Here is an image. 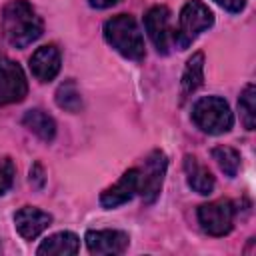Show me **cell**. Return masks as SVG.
Instances as JSON below:
<instances>
[{
	"label": "cell",
	"instance_id": "cell-14",
	"mask_svg": "<svg viewBox=\"0 0 256 256\" xmlns=\"http://www.w3.org/2000/svg\"><path fill=\"white\" fill-rule=\"evenodd\" d=\"M80 250V240L74 232H56L52 236H48L40 246H38V254L44 256H70V254H76Z\"/></svg>",
	"mask_w": 256,
	"mask_h": 256
},
{
	"label": "cell",
	"instance_id": "cell-4",
	"mask_svg": "<svg viewBox=\"0 0 256 256\" xmlns=\"http://www.w3.org/2000/svg\"><path fill=\"white\" fill-rule=\"evenodd\" d=\"M214 24V14L212 10L200 2V0H188L182 10H180V20H178V28L174 32V42L180 50L188 48L196 36L204 30H208Z\"/></svg>",
	"mask_w": 256,
	"mask_h": 256
},
{
	"label": "cell",
	"instance_id": "cell-17",
	"mask_svg": "<svg viewBox=\"0 0 256 256\" xmlns=\"http://www.w3.org/2000/svg\"><path fill=\"white\" fill-rule=\"evenodd\" d=\"M56 104L66 112H80L82 108V96L74 80H66L56 90Z\"/></svg>",
	"mask_w": 256,
	"mask_h": 256
},
{
	"label": "cell",
	"instance_id": "cell-2",
	"mask_svg": "<svg viewBox=\"0 0 256 256\" xmlns=\"http://www.w3.org/2000/svg\"><path fill=\"white\" fill-rule=\"evenodd\" d=\"M104 38L106 42L120 52L128 60H142L146 54L142 32L130 14H118L106 20L104 24Z\"/></svg>",
	"mask_w": 256,
	"mask_h": 256
},
{
	"label": "cell",
	"instance_id": "cell-15",
	"mask_svg": "<svg viewBox=\"0 0 256 256\" xmlns=\"http://www.w3.org/2000/svg\"><path fill=\"white\" fill-rule=\"evenodd\" d=\"M22 124H24L30 132H34L40 140H44V142H50V140H54V136H56V122H54V118L48 116V114H46L44 110H40V108L28 110V112L24 114V118H22Z\"/></svg>",
	"mask_w": 256,
	"mask_h": 256
},
{
	"label": "cell",
	"instance_id": "cell-21",
	"mask_svg": "<svg viewBox=\"0 0 256 256\" xmlns=\"http://www.w3.org/2000/svg\"><path fill=\"white\" fill-rule=\"evenodd\" d=\"M44 182H46V176H44V168L40 162H34V166L30 168V184L34 188H44Z\"/></svg>",
	"mask_w": 256,
	"mask_h": 256
},
{
	"label": "cell",
	"instance_id": "cell-12",
	"mask_svg": "<svg viewBox=\"0 0 256 256\" xmlns=\"http://www.w3.org/2000/svg\"><path fill=\"white\" fill-rule=\"evenodd\" d=\"M136 192H138V168H130L120 176V180L114 186H110L102 192L100 204L104 208H116V206L128 202Z\"/></svg>",
	"mask_w": 256,
	"mask_h": 256
},
{
	"label": "cell",
	"instance_id": "cell-22",
	"mask_svg": "<svg viewBox=\"0 0 256 256\" xmlns=\"http://www.w3.org/2000/svg\"><path fill=\"white\" fill-rule=\"evenodd\" d=\"M218 6H222L224 10H228V12H240L244 6H246V0H214Z\"/></svg>",
	"mask_w": 256,
	"mask_h": 256
},
{
	"label": "cell",
	"instance_id": "cell-3",
	"mask_svg": "<svg viewBox=\"0 0 256 256\" xmlns=\"http://www.w3.org/2000/svg\"><path fill=\"white\" fill-rule=\"evenodd\" d=\"M192 122L206 134H224L232 128L234 116L230 106L220 96H204L192 106Z\"/></svg>",
	"mask_w": 256,
	"mask_h": 256
},
{
	"label": "cell",
	"instance_id": "cell-1",
	"mask_svg": "<svg viewBox=\"0 0 256 256\" xmlns=\"http://www.w3.org/2000/svg\"><path fill=\"white\" fill-rule=\"evenodd\" d=\"M2 30L10 46L26 48L42 36V18L30 2L12 0L2 10Z\"/></svg>",
	"mask_w": 256,
	"mask_h": 256
},
{
	"label": "cell",
	"instance_id": "cell-11",
	"mask_svg": "<svg viewBox=\"0 0 256 256\" xmlns=\"http://www.w3.org/2000/svg\"><path fill=\"white\" fill-rule=\"evenodd\" d=\"M60 64H62V56L54 44L40 46L30 58V70L40 82L54 80L56 74L60 72Z\"/></svg>",
	"mask_w": 256,
	"mask_h": 256
},
{
	"label": "cell",
	"instance_id": "cell-18",
	"mask_svg": "<svg viewBox=\"0 0 256 256\" xmlns=\"http://www.w3.org/2000/svg\"><path fill=\"white\" fill-rule=\"evenodd\" d=\"M238 110H240V118L246 130H254L256 126V88L254 84H248L240 98H238Z\"/></svg>",
	"mask_w": 256,
	"mask_h": 256
},
{
	"label": "cell",
	"instance_id": "cell-19",
	"mask_svg": "<svg viewBox=\"0 0 256 256\" xmlns=\"http://www.w3.org/2000/svg\"><path fill=\"white\" fill-rule=\"evenodd\" d=\"M212 158L216 160L218 168L226 174V176H236L238 174V168H240V154L230 148V146H216L212 150Z\"/></svg>",
	"mask_w": 256,
	"mask_h": 256
},
{
	"label": "cell",
	"instance_id": "cell-6",
	"mask_svg": "<svg viewBox=\"0 0 256 256\" xmlns=\"http://www.w3.org/2000/svg\"><path fill=\"white\" fill-rule=\"evenodd\" d=\"M28 84L22 68L8 56L0 54V106L24 100Z\"/></svg>",
	"mask_w": 256,
	"mask_h": 256
},
{
	"label": "cell",
	"instance_id": "cell-10",
	"mask_svg": "<svg viewBox=\"0 0 256 256\" xmlns=\"http://www.w3.org/2000/svg\"><path fill=\"white\" fill-rule=\"evenodd\" d=\"M50 222H52V216L40 208H34V206H24L14 214L16 230L26 240L38 238L50 226Z\"/></svg>",
	"mask_w": 256,
	"mask_h": 256
},
{
	"label": "cell",
	"instance_id": "cell-5",
	"mask_svg": "<svg viewBox=\"0 0 256 256\" xmlns=\"http://www.w3.org/2000/svg\"><path fill=\"white\" fill-rule=\"evenodd\" d=\"M234 204L230 200H214L198 208V222L210 236H224L234 224Z\"/></svg>",
	"mask_w": 256,
	"mask_h": 256
},
{
	"label": "cell",
	"instance_id": "cell-7",
	"mask_svg": "<svg viewBox=\"0 0 256 256\" xmlns=\"http://www.w3.org/2000/svg\"><path fill=\"white\" fill-rule=\"evenodd\" d=\"M166 174V156L162 150H154L144 160V172L138 170V192L144 202H154L162 190Z\"/></svg>",
	"mask_w": 256,
	"mask_h": 256
},
{
	"label": "cell",
	"instance_id": "cell-13",
	"mask_svg": "<svg viewBox=\"0 0 256 256\" xmlns=\"http://www.w3.org/2000/svg\"><path fill=\"white\" fill-rule=\"evenodd\" d=\"M184 172H186V182L194 192L206 196L214 190V176L204 164L198 162L196 156H190V154L184 156Z\"/></svg>",
	"mask_w": 256,
	"mask_h": 256
},
{
	"label": "cell",
	"instance_id": "cell-9",
	"mask_svg": "<svg viewBox=\"0 0 256 256\" xmlns=\"http://www.w3.org/2000/svg\"><path fill=\"white\" fill-rule=\"evenodd\" d=\"M144 28L148 38L160 54H168L170 48V10L166 6H152L144 14Z\"/></svg>",
	"mask_w": 256,
	"mask_h": 256
},
{
	"label": "cell",
	"instance_id": "cell-20",
	"mask_svg": "<svg viewBox=\"0 0 256 256\" xmlns=\"http://www.w3.org/2000/svg\"><path fill=\"white\" fill-rule=\"evenodd\" d=\"M14 174H16L14 162H12L8 156H2V158H0V196L12 186Z\"/></svg>",
	"mask_w": 256,
	"mask_h": 256
},
{
	"label": "cell",
	"instance_id": "cell-8",
	"mask_svg": "<svg viewBox=\"0 0 256 256\" xmlns=\"http://www.w3.org/2000/svg\"><path fill=\"white\" fill-rule=\"evenodd\" d=\"M130 244V238L122 230H88L86 232V246L90 254L96 256H114L122 254Z\"/></svg>",
	"mask_w": 256,
	"mask_h": 256
},
{
	"label": "cell",
	"instance_id": "cell-16",
	"mask_svg": "<svg viewBox=\"0 0 256 256\" xmlns=\"http://www.w3.org/2000/svg\"><path fill=\"white\" fill-rule=\"evenodd\" d=\"M204 80V54L196 52L188 58L184 72H182V96L196 92Z\"/></svg>",
	"mask_w": 256,
	"mask_h": 256
},
{
	"label": "cell",
	"instance_id": "cell-23",
	"mask_svg": "<svg viewBox=\"0 0 256 256\" xmlns=\"http://www.w3.org/2000/svg\"><path fill=\"white\" fill-rule=\"evenodd\" d=\"M118 2H122V0H88V4H90L92 8H98V10L112 8V6H116Z\"/></svg>",
	"mask_w": 256,
	"mask_h": 256
}]
</instances>
